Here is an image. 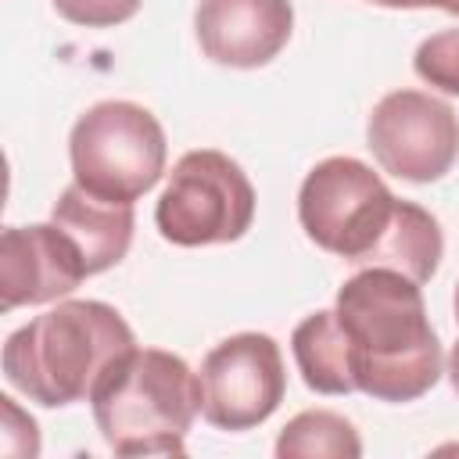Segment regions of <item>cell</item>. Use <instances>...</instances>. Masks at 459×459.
Wrapping results in <instances>:
<instances>
[{
    "label": "cell",
    "instance_id": "obj_1",
    "mask_svg": "<svg viewBox=\"0 0 459 459\" xmlns=\"http://www.w3.org/2000/svg\"><path fill=\"white\" fill-rule=\"evenodd\" d=\"M348 344L355 387L377 402H416L441 380V344L423 290L394 269H359L333 305Z\"/></svg>",
    "mask_w": 459,
    "mask_h": 459
},
{
    "label": "cell",
    "instance_id": "obj_2",
    "mask_svg": "<svg viewBox=\"0 0 459 459\" xmlns=\"http://www.w3.org/2000/svg\"><path fill=\"white\" fill-rule=\"evenodd\" d=\"M136 348L129 323L104 301H61L4 344V377L29 402L61 409L93 394L104 369Z\"/></svg>",
    "mask_w": 459,
    "mask_h": 459
},
{
    "label": "cell",
    "instance_id": "obj_3",
    "mask_svg": "<svg viewBox=\"0 0 459 459\" xmlns=\"http://www.w3.org/2000/svg\"><path fill=\"white\" fill-rule=\"evenodd\" d=\"M90 405L115 455H183L201 412V377L172 351L129 348L104 369Z\"/></svg>",
    "mask_w": 459,
    "mask_h": 459
},
{
    "label": "cell",
    "instance_id": "obj_4",
    "mask_svg": "<svg viewBox=\"0 0 459 459\" xmlns=\"http://www.w3.org/2000/svg\"><path fill=\"white\" fill-rule=\"evenodd\" d=\"M165 129L133 100H100L68 136L72 179L104 201H136L165 172Z\"/></svg>",
    "mask_w": 459,
    "mask_h": 459
},
{
    "label": "cell",
    "instance_id": "obj_5",
    "mask_svg": "<svg viewBox=\"0 0 459 459\" xmlns=\"http://www.w3.org/2000/svg\"><path fill=\"white\" fill-rule=\"evenodd\" d=\"M158 233L176 247L240 240L255 222V186L222 151H186L154 204Z\"/></svg>",
    "mask_w": 459,
    "mask_h": 459
},
{
    "label": "cell",
    "instance_id": "obj_6",
    "mask_svg": "<svg viewBox=\"0 0 459 459\" xmlns=\"http://www.w3.org/2000/svg\"><path fill=\"white\" fill-rule=\"evenodd\" d=\"M398 197L359 158L319 161L298 190V219L308 240L351 265H359L394 215Z\"/></svg>",
    "mask_w": 459,
    "mask_h": 459
},
{
    "label": "cell",
    "instance_id": "obj_7",
    "mask_svg": "<svg viewBox=\"0 0 459 459\" xmlns=\"http://www.w3.org/2000/svg\"><path fill=\"white\" fill-rule=\"evenodd\" d=\"M201 416L219 430L265 423L287 391L280 344L269 333H233L201 362Z\"/></svg>",
    "mask_w": 459,
    "mask_h": 459
},
{
    "label": "cell",
    "instance_id": "obj_8",
    "mask_svg": "<svg viewBox=\"0 0 459 459\" xmlns=\"http://www.w3.org/2000/svg\"><path fill=\"white\" fill-rule=\"evenodd\" d=\"M366 140L384 172L434 183L459 161V115L423 90H394L377 100Z\"/></svg>",
    "mask_w": 459,
    "mask_h": 459
},
{
    "label": "cell",
    "instance_id": "obj_9",
    "mask_svg": "<svg viewBox=\"0 0 459 459\" xmlns=\"http://www.w3.org/2000/svg\"><path fill=\"white\" fill-rule=\"evenodd\" d=\"M75 240L57 222L7 226L0 237V308L47 305L72 294L86 280Z\"/></svg>",
    "mask_w": 459,
    "mask_h": 459
},
{
    "label": "cell",
    "instance_id": "obj_10",
    "mask_svg": "<svg viewBox=\"0 0 459 459\" xmlns=\"http://www.w3.org/2000/svg\"><path fill=\"white\" fill-rule=\"evenodd\" d=\"M204 57L226 68L269 65L294 32L290 0H201L194 14Z\"/></svg>",
    "mask_w": 459,
    "mask_h": 459
},
{
    "label": "cell",
    "instance_id": "obj_11",
    "mask_svg": "<svg viewBox=\"0 0 459 459\" xmlns=\"http://www.w3.org/2000/svg\"><path fill=\"white\" fill-rule=\"evenodd\" d=\"M50 222H57L75 240V247L82 251L86 273L97 276L126 258V251L133 244L136 215H133L129 201H104L72 179L61 190V197L50 212Z\"/></svg>",
    "mask_w": 459,
    "mask_h": 459
},
{
    "label": "cell",
    "instance_id": "obj_12",
    "mask_svg": "<svg viewBox=\"0 0 459 459\" xmlns=\"http://www.w3.org/2000/svg\"><path fill=\"white\" fill-rule=\"evenodd\" d=\"M441 255H445V237H441L437 219L412 201H398L387 230L380 233L373 251L359 262V269H373V265L394 269L423 287L437 273Z\"/></svg>",
    "mask_w": 459,
    "mask_h": 459
},
{
    "label": "cell",
    "instance_id": "obj_13",
    "mask_svg": "<svg viewBox=\"0 0 459 459\" xmlns=\"http://www.w3.org/2000/svg\"><path fill=\"white\" fill-rule=\"evenodd\" d=\"M290 351L298 362L301 380L319 394H351L355 369H351V344L333 308H319L305 316L290 333Z\"/></svg>",
    "mask_w": 459,
    "mask_h": 459
},
{
    "label": "cell",
    "instance_id": "obj_14",
    "mask_svg": "<svg viewBox=\"0 0 459 459\" xmlns=\"http://www.w3.org/2000/svg\"><path fill=\"white\" fill-rule=\"evenodd\" d=\"M280 459H308V455H330V459H359L362 441L355 427L330 412V409H308L298 412L276 437Z\"/></svg>",
    "mask_w": 459,
    "mask_h": 459
},
{
    "label": "cell",
    "instance_id": "obj_15",
    "mask_svg": "<svg viewBox=\"0 0 459 459\" xmlns=\"http://www.w3.org/2000/svg\"><path fill=\"white\" fill-rule=\"evenodd\" d=\"M412 68L423 82L459 97V29H441L416 47Z\"/></svg>",
    "mask_w": 459,
    "mask_h": 459
},
{
    "label": "cell",
    "instance_id": "obj_16",
    "mask_svg": "<svg viewBox=\"0 0 459 459\" xmlns=\"http://www.w3.org/2000/svg\"><path fill=\"white\" fill-rule=\"evenodd\" d=\"M54 11L82 29H115L122 22H129L143 0H50Z\"/></svg>",
    "mask_w": 459,
    "mask_h": 459
},
{
    "label": "cell",
    "instance_id": "obj_17",
    "mask_svg": "<svg viewBox=\"0 0 459 459\" xmlns=\"http://www.w3.org/2000/svg\"><path fill=\"white\" fill-rule=\"evenodd\" d=\"M373 4H380V7H448V0H373Z\"/></svg>",
    "mask_w": 459,
    "mask_h": 459
},
{
    "label": "cell",
    "instance_id": "obj_18",
    "mask_svg": "<svg viewBox=\"0 0 459 459\" xmlns=\"http://www.w3.org/2000/svg\"><path fill=\"white\" fill-rule=\"evenodd\" d=\"M448 380H452V387L459 394V341L452 344V355H448Z\"/></svg>",
    "mask_w": 459,
    "mask_h": 459
},
{
    "label": "cell",
    "instance_id": "obj_19",
    "mask_svg": "<svg viewBox=\"0 0 459 459\" xmlns=\"http://www.w3.org/2000/svg\"><path fill=\"white\" fill-rule=\"evenodd\" d=\"M448 14H459V0H448V7H445Z\"/></svg>",
    "mask_w": 459,
    "mask_h": 459
},
{
    "label": "cell",
    "instance_id": "obj_20",
    "mask_svg": "<svg viewBox=\"0 0 459 459\" xmlns=\"http://www.w3.org/2000/svg\"><path fill=\"white\" fill-rule=\"evenodd\" d=\"M455 319H459V287H455Z\"/></svg>",
    "mask_w": 459,
    "mask_h": 459
}]
</instances>
